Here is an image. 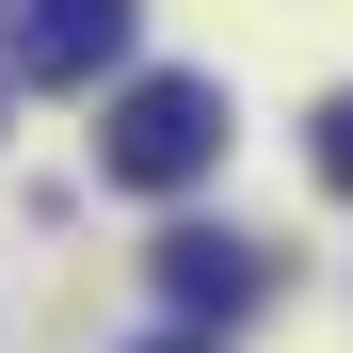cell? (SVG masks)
<instances>
[{"instance_id":"cell-3","label":"cell","mask_w":353,"mask_h":353,"mask_svg":"<svg viewBox=\"0 0 353 353\" xmlns=\"http://www.w3.org/2000/svg\"><path fill=\"white\" fill-rule=\"evenodd\" d=\"M145 273H161V305H176V321H241L257 289H273V257L241 241V225H161Z\"/></svg>"},{"instance_id":"cell-6","label":"cell","mask_w":353,"mask_h":353,"mask_svg":"<svg viewBox=\"0 0 353 353\" xmlns=\"http://www.w3.org/2000/svg\"><path fill=\"white\" fill-rule=\"evenodd\" d=\"M0 97H17V65H0Z\"/></svg>"},{"instance_id":"cell-1","label":"cell","mask_w":353,"mask_h":353,"mask_svg":"<svg viewBox=\"0 0 353 353\" xmlns=\"http://www.w3.org/2000/svg\"><path fill=\"white\" fill-rule=\"evenodd\" d=\"M225 161V81H129V97H112L97 112V176H112V193H193V176Z\"/></svg>"},{"instance_id":"cell-5","label":"cell","mask_w":353,"mask_h":353,"mask_svg":"<svg viewBox=\"0 0 353 353\" xmlns=\"http://www.w3.org/2000/svg\"><path fill=\"white\" fill-rule=\"evenodd\" d=\"M145 353H209V321H176V337H145Z\"/></svg>"},{"instance_id":"cell-2","label":"cell","mask_w":353,"mask_h":353,"mask_svg":"<svg viewBox=\"0 0 353 353\" xmlns=\"http://www.w3.org/2000/svg\"><path fill=\"white\" fill-rule=\"evenodd\" d=\"M129 17H145V0H0V65H17V81H65V97H97L112 65H129Z\"/></svg>"},{"instance_id":"cell-4","label":"cell","mask_w":353,"mask_h":353,"mask_svg":"<svg viewBox=\"0 0 353 353\" xmlns=\"http://www.w3.org/2000/svg\"><path fill=\"white\" fill-rule=\"evenodd\" d=\"M321 193H353V97L321 112Z\"/></svg>"}]
</instances>
